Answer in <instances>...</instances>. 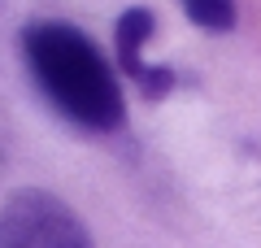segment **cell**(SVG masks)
Returning a JSON list of instances; mask_svg holds the SVG:
<instances>
[{"instance_id":"cell-2","label":"cell","mask_w":261,"mask_h":248,"mask_svg":"<svg viewBox=\"0 0 261 248\" xmlns=\"http://www.w3.org/2000/svg\"><path fill=\"white\" fill-rule=\"evenodd\" d=\"M0 248H96V244L83 218L61 196L44 192V187H18L0 205Z\"/></svg>"},{"instance_id":"cell-1","label":"cell","mask_w":261,"mask_h":248,"mask_svg":"<svg viewBox=\"0 0 261 248\" xmlns=\"http://www.w3.org/2000/svg\"><path fill=\"white\" fill-rule=\"evenodd\" d=\"M22 53H27V65L44 87V96L70 122L87 131H118L126 122V96H122V83L109 57L79 27L57 18L27 22Z\"/></svg>"},{"instance_id":"cell-4","label":"cell","mask_w":261,"mask_h":248,"mask_svg":"<svg viewBox=\"0 0 261 248\" xmlns=\"http://www.w3.org/2000/svg\"><path fill=\"white\" fill-rule=\"evenodd\" d=\"M178 5L205 35H226L235 27V0H178Z\"/></svg>"},{"instance_id":"cell-5","label":"cell","mask_w":261,"mask_h":248,"mask_svg":"<svg viewBox=\"0 0 261 248\" xmlns=\"http://www.w3.org/2000/svg\"><path fill=\"white\" fill-rule=\"evenodd\" d=\"M174 83H178V74L170 70V65H148V70H144V79L135 83V87H140L148 101H166V96L174 92Z\"/></svg>"},{"instance_id":"cell-3","label":"cell","mask_w":261,"mask_h":248,"mask_svg":"<svg viewBox=\"0 0 261 248\" xmlns=\"http://www.w3.org/2000/svg\"><path fill=\"white\" fill-rule=\"evenodd\" d=\"M152 31H157V18H152V9H144V5H130V9L118 13V22H113V61H118V70L126 74V79L140 83L144 79V44L152 39Z\"/></svg>"}]
</instances>
